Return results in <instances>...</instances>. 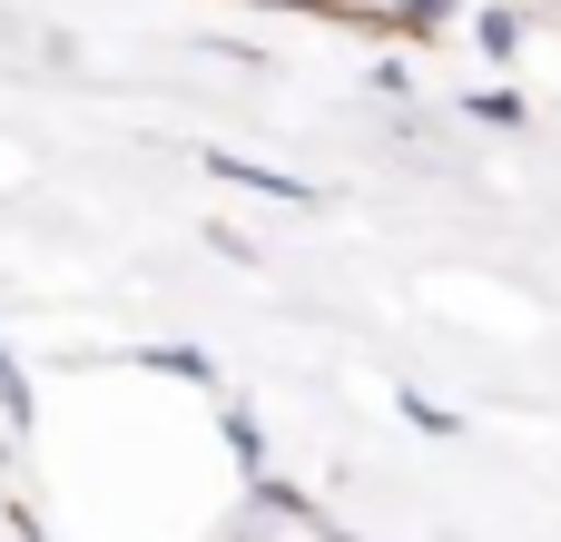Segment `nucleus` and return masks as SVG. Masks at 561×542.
Wrapping results in <instances>:
<instances>
[{"instance_id": "f257e3e1", "label": "nucleus", "mask_w": 561, "mask_h": 542, "mask_svg": "<svg viewBox=\"0 0 561 542\" xmlns=\"http://www.w3.org/2000/svg\"><path fill=\"white\" fill-rule=\"evenodd\" d=\"M0 395H10V355H0Z\"/></svg>"}, {"instance_id": "f03ea898", "label": "nucleus", "mask_w": 561, "mask_h": 542, "mask_svg": "<svg viewBox=\"0 0 561 542\" xmlns=\"http://www.w3.org/2000/svg\"><path fill=\"white\" fill-rule=\"evenodd\" d=\"M286 10H306V0H286Z\"/></svg>"}]
</instances>
